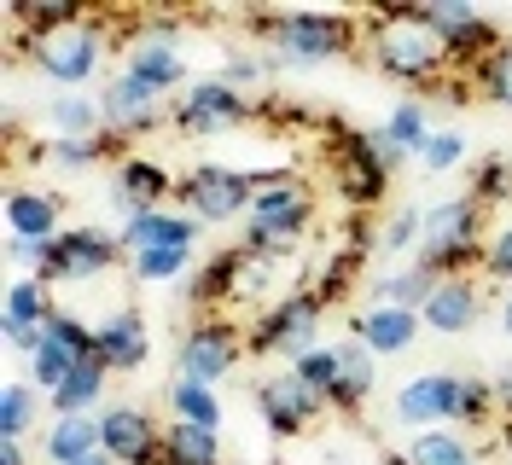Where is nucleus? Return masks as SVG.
Masks as SVG:
<instances>
[{"mask_svg":"<svg viewBox=\"0 0 512 465\" xmlns=\"http://www.w3.org/2000/svg\"><path fill=\"white\" fill-rule=\"evenodd\" d=\"M361 47L379 76H390L396 88H414V93H443L460 70L448 64L437 30L425 24L419 6H379L361 18Z\"/></svg>","mask_w":512,"mask_h":465,"instance_id":"1","label":"nucleus"},{"mask_svg":"<svg viewBox=\"0 0 512 465\" xmlns=\"http://www.w3.org/2000/svg\"><path fill=\"white\" fill-rule=\"evenodd\" d=\"M262 59L274 70H320L361 47V18L355 12H256Z\"/></svg>","mask_w":512,"mask_h":465,"instance_id":"2","label":"nucleus"},{"mask_svg":"<svg viewBox=\"0 0 512 465\" xmlns=\"http://www.w3.org/2000/svg\"><path fill=\"white\" fill-rule=\"evenodd\" d=\"M315 227V186L303 175H256V198H251V216H245V250H262V256H291V250L309 239Z\"/></svg>","mask_w":512,"mask_h":465,"instance_id":"3","label":"nucleus"},{"mask_svg":"<svg viewBox=\"0 0 512 465\" xmlns=\"http://www.w3.org/2000/svg\"><path fill=\"white\" fill-rule=\"evenodd\" d=\"M483 245H489V210H483L472 192L460 198H443L425 210V239H419V256L431 274H472L483 268Z\"/></svg>","mask_w":512,"mask_h":465,"instance_id":"4","label":"nucleus"},{"mask_svg":"<svg viewBox=\"0 0 512 465\" xmlns=\"http://www.w3.org/2000/svg\"><path fill=\"white\" fill-rule=\"evenodd\" d=\"M326 128H332V186L350 198L355 210L379 204L408 157L390 146L384 128H344V123H326Z\"/></svg>","mask_w":512,"mask_h":465,"instance_id":"5","label":"nucleus"},{"mask_svg":"<svg viewBox=\"0 0 512 465\" xmlns=\"http://www.w3.org/2000/svg\"><path fill=\"white\" fill-rule=\"evenodd\" d=\"M111 47H123V41H111V30L99 18H76V24H64L53 35L24 41V59H30L35 76H47L64 93V88H94Z\"/></svg>","mask_w":512,"mask_h":465,"instance_id":"6","label":"nucleus"},{"mask_svg":"<svg viewBox=\"0 0 512 465\" xmlns=\"http://www.w3.org/2000/svg\"><path fill=\"white\" fill-rule=\"evenodd\" d=\"M320 320H326V303H320L315 285H297V291H280L268 309L251 314L245 326V343L251 355H274V361H303L309 349H320Z\"/></svg>","mask_w":512,"mask_h":465,"instance_id":"7","label":"nucleus"},{"mask_svg":"<svg viewBox=\"0 0 512 465\" xmlns=\"http://www.w3.org/2000/svg\"><path fill=\"white\" fill-rule=\"evenodd\" d=\"M245 355H251V343H245V326L233 314H192V326L175 343V378L222 384L227 372H239Z\"/></svg>","mask_w":512,"mask_h":465,"instance_id":"8","label":"nucleus"},{"mask_svg":"<svg viewBox=\"0 0 512 465\" xmlns=\"http://www.w3.org/2000/svg\"><path fill=\"white\" fill-rule=\"evenodd\" d=\"M175 198H181V210H187L198 227H227V221L251 216L256 175L251 169H227V163H198V169L181 175Z\"/></svg>","mask_w":512,"mask_h":465,"instance_id":"9","label":"nucleus"},{"mask_svg":"<svg viewBox=\"0 0 512 465\" xmlns=\"http://www.w3.org/2000/svg\"><path fill=\"white\" fill-rule=\"evenodd\" d=\"M419 12H425V24L437 30L448 64H454L460 76H472V70L501 47V24H495L489 12H478L472 0H425Z\"/></svg>","mask_w":512,"mask_h":465,"instance_id":"10","label":"nucleus"},{"mask_svg":"<svg viewBox=\"0 0 512 465\" xmlns=\"http://www.w3.org/2000/svg\"><path fill=\"white\" fill-rule=\"evenodd\" d=\"M251 117V93H239L222 76H204V82H187L169 105V128L187 134V140H210V134H227L233 123Z\"/></svg>","mask_w":512,"mask_h":465,"instance_id":"11","label":"nucleus"},{"mask_svg":"<svg viewBox=\"0 0 512 465\" xmlns=\"http://www.w3.org/2000/svg\"><path fill=\"white\" fill-rule=\"evenodd\" d=\"M117 262H128L123 239L111 233V227H94V221H82V227H64L59 239H53V262H47V285H88V279H105Z\"/></svg>","mask_w":512,"mask_h":465,"instance_id":"12","label":"nucleus"},{"mask_svg":"<svg viewBox=\"0 0 512 465\" xmlns=\"http://www.w3.org/2000/svg\"><path fill=\"white\" fill-rule=\"evenodd\" d=\"M123 70L134 82H146L152 93L181 88V82H187V53H181L175 18H146V24H134V35L123 41Z\"/></svg>","mask_w":512,"mask_h":465,"instance_id":"13","label":"nucleus"},{"mask_svg":"<svg viewBox=\"0 0 512 465\" xmlns=\"http://www.w3.org/2000/svg\"><path fill=\"white\" fill-rule=\"evenodd\" d=\"M454 402H460V372H414V378H402L396 384V396H390V419L402 425V431H437V425H454Z\"/></svg>","mask_w":512,"mask_h":465,"instance_id":"14","label":"nucleus"},{"mask_svg":"<svg viewBox=\"0 0 512 465\" xmlns=\"http://www.w3.org/2000/svg\"><path fill=\"white\" fill-rule=\"evenodd\" d=\"M163 431L158 413L140 402H111L99 407V436H105V460L117 465H163Z\"/></svg>","mask_w":512,"mask_h":465,"instance_id":"15","label":"nucleus"},{"mask_svg":"<svg viewBox=\"0 0 512 465\" xmlns=\"http://www.w3.org/2000/svg\"><path fill=\"white\" fill-rule=\"evenodd\" d=\"M59 314V303H53V285L41 274H24L6 285V297H0V338H6V349L12 355H35L41 349V338H47V320Z\"/></svg>","mask_w":512,"mask_h":465,"instance_id":"16","label":"nucleus"},{"mask_svg":"<svg viewBox=\"0 0 512 465\" xmlns=\"http://www.w3.org/2000/svg\"><path fill=\"white\" fill-rule=\"evenodd\" d=\"M256 413H262V425L274 436H303L320 413H326V402L286 367V372H268V378L256 384Z\"/></svg>","mask_w":512,"mask_h":465,"instance_id":"17","label":"nucleus"},{"mask_svg":"<svg viewBox=\"0 0 512 465\" xmlns=\"http://www.w3.org/2000/svg\"><path fill=\"white\" fill-rule=\"evenodd\" d=\"M99 111H105V134H117V140L152 134L169 117L163 111V93H152L146 82H134L128 70H117L111 82H99Z\"/></svg>","mask_w":512,"mask_h":465,"instance_id":"18","label":"nucleus"},{"mask_svg":"<svg viewBox=\"0 0 512 465\" xmlns=\"http://www.w3.org/2000/svg\"><path fill=\"white\" fill-rule=\"evenodd\" d=\"M94 355L111 367V378H134L152 361V326L140 309H117L94 326Z\"/></svg>","mask_w":512,"mask_h":465,"instance_id":"19","label":"nucleus"},{"mask_svg":"<svg viewBox=\"0 0 512 465\" xmlns=\"http://www.w3.org/2000/svg\"><path fill=\"white\" fill-rule=\"evenodd\" d=\"M419 320H425V332H437V338H466L483 320V279L478 274L437 279V291H431V303L419 309Z\"/></svg>","mask_w":512,"mask_h":465,"instance_id":"20","label":"nucleus"},{"mask_svg":"<svg viewBox=\"0 0 512 465\" xmlns=\"http://www.w3.org/2000/svg\"><path fill=\"white\" fill-rule=\"evenodd\" d=\"M175 186H181V175H169L163 163H152V157H123L117 163V181H111V204H117L123 221L146 216V210H169Z\"/></svg>","mask_w":512,"mask_h":465,"instance_id":"21","label":"nucleus"},{"mask_svg":"<svg viewBox=\"0 0 512 465\" xmlns=\"http://www.w3.org/2000/svg\"><path fill=\"white\" fill-rule=\"evenodd\" d=\"M6 239H59L64 233V198L53 186H12L6 204Z\"/></svg>","mask_w":512,"mask_h":465,"instance_id":"22","label":"nucleus"},{"mask_svg":"<svg viewBox=\"0 0 512 465\" xmlns=\"http://www.w3.org/2000/svg\"><path fill=\"white\" fill-rule=\"evenodd\" d=\"M117 239L123 250H192L198 256V239H204V227L187 216V210H146V216H128L117 227Z\"/></svg>","mask_w":512,"mask_h":465,"instance_id":"23","label":"nucleus"},{"mask_svg":"<svg viewBox=\"0 0 512 465\" xmlns=\"http://www.w3.org/2000/svg\"><path fill=\"white\" fill-rule=\"evenodd\" d=\"M425 332L419 309H396V303H367V309L350 320V338H361L373 355H408Z\"/></svg>","mask_w":512,"mask_h":465,"instance_id":"24","label":"nucleus"},{"mask_svg":"<svg viewBox=\"0 0 512 465\" xmlns=\"http://www.w3.org/2000/svg\"><path fill=\"white\" fill-rule=\"evenodd\" d=\"M105 454V436H99V413H47V431H41V460L47 465H82Z\"/></svg>","mask_w":512,"mask_h":465,"instance_id":"25","label":"nucleus"},{"mask_svg":"<svg viewBox=\"0 0 512 465\" xmlns=\"http://www.w3.org/2000/svg\"><path fill=\"white\" fill-rule=\"evenodd\" d=\"M41 123H47V134H53V140H99V134H105L99 93H82V88L47 93V105H41Z\"/></svg>","mask_w":512,"mask_h":465,"instance_id":"26","label":"nucleus"},{"mask_svg":"<svg viewBox=\"0 0 512 465\" xmlns=\"http://www.w3.org/2000/svg\"><path fill=\"white\" fill-rule=\"evenodd\" d=\"M379 355L361 338H338V396H332V413H361L373 384H379Z\"/></svg>","mask_w":512,"mask_h":465,"instance_id":"27","label":"nucleus"},{"mask_svg":"<svg viewBox=\"0 0 512 465\" xmlns=\"http://www.w3.org/2000/svg\"><path fill=\"white\" fill-rule=\"evenodd\" d=\"M233 262H239V245L204 256L187 279V303L192 314H233Z\"/></svg>","mask_w":512,"mask_h":465,"instance_id":"28","label":"nucleus"},{"mask_svg":"<svg viewBox=\"0 0 512 465\" xmlns=\"http://www.w3.org/2000/svg\"><path fill=\"white\" fill-rule=\"evenodd\" d=\"M390 465H478V448L460 425H437V431H414L408 448Z\"/></svg>","mask_w":512,"mask_h":465,"instance_id":"29","label":"nucleus"},{"mask_svg":"<svg viewBox=\"0 0 512 465\" xmlns=\"http://www.w3.org/2000/svg\"><path fill=\"white\" fill-rule=\"evenodd\" d=\"M105 390H111V367H105L99 355H88V361L47 396V413H99V407H111Z\"/></svg>","mask_w":512,"mask_h":465,"instance_id":"30","label":"nucleus"},{"mask_svg":"<svg viewBox=\"0 0 512 465\" xmlns=\"http://www.w3.org/2000/svg\"><path fill=\"white\" fill-rule=\"evenodd\" d=\"M437 279L425 262H396L390 274L373 279V303H396V309H425L431 303V291H437Z\"/></svg>","mask_w":512,"mask_h":465,"instance_id":"31","label":"nucleus"},{"mask_svg":"<svg viewBox=\"0 0 512 465\" xmlns=\"http://www.w3.org/2000/svg\"><path fill=\"white\" fill-rule=\"evenodd\" d=\"M169 419L198 425V431H222L227 407L216 396V384H192V378H169Z\"/></svg>","mask_w":512,"mask_h":465,"instance_id":"32","label":"nucleus"},{"mask_svg":"<svg viewBox=\"0 0 512 465\" xmlns=\"http://www.w3.org/2000/svg\"><path fill=\"white\" fill-rule=\"evenodd\" d=\"M41 413H47V396L35 390L30 378H6V390H0V436L24 442L41 425Z\"/></svg>","mask_w":512,"mask_h":465,"instance_id":"33","label":"nucleus"},{"mask_svg":"<svg viewBox=\"0 0 512 465\" xmlns=\"http://www.w3.org/2000/svg\"><path fill=\"white\" fill-rule=\"evenodd\" d=\"M379 128L390 134V146H396L402 157H414V163H419V152L431 146V134H437V128H431V105H425V99H396V105H390V117H384Z\"/></svg>","mask_w":512,"mask_h":465,"instance_id":"34","label":"nucleus"},{"mask_svg":"<svg viewBox=\"0 0 512 465\" xmlns=\"http://www.w3.org/2000/svg\"><path fill=\"white\" fill-rule=\"evenodd\" d=\"M274 279H280V256H262V250L239 245V262H233V309L239 303L268 309L274 303Z\"/></svg>","mask_w":512,"mask_h":465,"instance_id":"35","label":"nucleus"},{"mask_svg":"<svg viewBox=\"0 0 512 465\" xmlns=\"http://www.w3.org/2000/svg\"><path fill=\"white\" fill-rule=\"evenodd\" d=\"M163 465H222V431H198L169 419L163 431Z\"/></svg>","mask_w":512,"mask_h":465,"instance_id":"36","label":"nucleus"},{"mask_svg":"<svg viewBox=\"0 0 512 465\" xmlns=\"http://www.w3.org/2000/svg\"><path fill=\"white\" fill-rule=\"evenodd\" d=\"M466 192L478 198L483 210H512V157L507 152H489L472 163V181Z\"/></svg>","mask_w":512,"mask_h":465,"instance_id":"37","label":"nucleus"},{"mask_svg":"<svg viewBox=\"0 0 512 465\" xmlns=\"http://www.w3.org/2000/svg\"><path fill=\"white\" fill-rule=\"evenodd\" d=\"M495 413H501L495 378L460 372V402H454V425H460V431H483V425H495Z\"/></svg>","mask_w":512,"mask_h":465,"instance_id":"38","label":"nucleus"},{"mask_svg":"<svg viewBox=\"0 0 512 465\" xmlns=\"http://www.w3.org/2000/svg\"><path fill=\"white\" fill-rule=\"evenodd\" d=\"M41 157L59 163V169H94V163H105V157L123 163V140H117V134H99V140H47Z\"/></svg>","mask_w":512,"mask_h":465,"instance_id":"39","label":"nucleus"},{"mask_svg":"<svg viewBox=\"0 0 512 465\" xmlns=\"http://www.w3.org/2000/svg\"><path fill=\"white\" fill-rule=\"evenodd\" d=\"M466 82H472V93H478V99L501 105V111L512 117V41H501V47H495V53H489V59H483Z\"/></svg>","mask_w":512,"mask_h":465,"instance_id":"40","label":"nucleus"},{"mask_svg":"<svg viewBox=\"0 0 512 465\" xmlns=\"http://www.w3.org/2000/svg\"><path fill=\"white\" fill-rule=\"evenodd\" d=\"M128 274L140 285H175V279H192V250H134L128 256Z\"/></svg>","mask_w":512,"mask_h":465,"instance_id":"41","label":"nucleus"},{"mask_svg":"<svg viewBox=\"0 0 512 465\" xmlns=\"http://www.w3.org/2000/svg\"><path fill=\"white\" fill-rule=\"evenodd\" d=\"M373 239H379L384 256H419V239H425V210H419V204H402V210L384 221Z\"/></svg>","mask_w":512,"mask_h":465,"instance_id":"42","label":"nucleus"},{"mask_svg":"<svg viewBox=\"0 0 512 465\" xmlns=\"http://www.w3.org/2000/svg\"><path fill=\"white\" fill-rule=\"evenodd\" d=\"M291 372L315 390L320 402L332 407V396H338V343H320V349H309L303 361H291Z\"/></svg>","mask_w":512,"mask_h":465,"instance_id":"43","label":"nucleus"},{"mask_svg":"<svg viewBox=\"0 0 512 465\" xmlns=\"http://www.w3.org/2000/svg\"><path fill=\"white\" fill-rule=\"evenodd\" d=\"M466 157H472L466 134H460V128H437V134H431V146L419 152V169H425V175H454Z\"/></svg>","mask_w":512,"mask_h":465,"instance_id":"44","label":"nucleus"},{"mask_svg":"<svg viewBox=\"0 0 512 465\" xmlns=\"http://www.w3.org/2000/svg\"><path fill=\"white\" fill-rule=\"evenodd\" d=\"M483 274L489 279H512V210L489 221V245H483Z\"/></svg>","mask_w":512,"mask_h":465,"instance_id":"45","label":"nucleus"},{"mask_svg":"<svg viewBox=\"0 0 512 465\" xmlns=\"http://www.w3.org/2000/svg\"><path fill=\"white\" fill-rule=\"evenodd\" d=\"M268 76H274V64L256 59V53H227L222 59V82H233L239 93H251L256 82H268Z\"/></svg>","mask_w":512,"mask_h":465,"instance_id":"46","label":"nucleus"},{"mask_svg":"<svg viewBox=\"0 0 512 465\" xmlns=\"http://www.w3.org/2000/svg\"><path fill=\"white\" fill-rule=\"evenodd\" d=\"M6 262H12V268H30V274H47L53 239H6Z\"/></svg>","mask_w":512,"mask_h":465,"instance_id":"47","label":"nucleus"},{"mask_svg":"<svg viewBox=\"0 0 512 465\" xmlns=\"http://www.w3.org/2000/svg\"><path fill=\"white\" fill-rule=\"evenodd\" d=\"M0 465H30V454H24V442H0Z\"/></svg>","mask_w":512,"mask_h":465,"instance_id":"48","label":"nucleus"},{"mask_svg":"<svg viewBox=\"0 0 512 465\" xmlns=\"http://www.w3.org/2000/svg\"><path fill=\"white\" fill-rule=\"evenodd\" d=\"M495 396H501V413L512 419V367L501 372V378H495Z\"/></svg>","mask_w":512,"mask_h":465,"instance_id":"49","label":"nucleus"},{"mask_svg":"<svg viewBox=\"0 0 512 465\" xmlns=\"http://www.w3.org/2000/svg\"><path fill=\"white\" fill-rule=\"evenodd\" d=\"M501 332H507V338H512V291H507V297H501Z\"/></svg>","mask_w":512,"mask_h":465,"instance_id":"50","label":"nucleus"},{"mask_svg":"<svg viewBox=\"0 0 512 465\" xmlns=\"http://www.w3.org/2000/svg\"><path fill=\"white\" fill-rule=\"evenodd\" d=\"M82 465H117V460H105V454H94V460H82Z\"/></svg>","mask_w":512,"mask_h":465,"instance_id":"51","label":"nucleus"},{"mask_svg":"<svg viewBox=\"0 0 512 465\" xmlns=\"http://www.w3.org/2000/svg\"><path fill=\"white\" fill-rule=\"evenodd\" d=\"M507 460H512V425H507Z\"/></svg>","mask_w":512,"mask_h":465,"instance_id":"52","label":"nucleus"}]
</instances>
